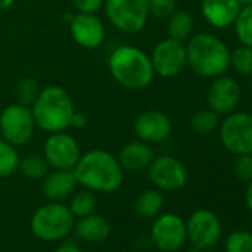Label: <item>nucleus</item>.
<instances>
[{
  "mask_svg": "<svg viewBox=\"0 0 252 252\" xmlns=\"http://www.w3.org/2000/svg\"><path fill=\"white\" fill-rule=\"evenodd\" d=\"M220 140L236 156L252 153V114L245 111L228 114L220 126Z\"/></svg>",
  "mask_w": 252,
  "mask_h": 252,
  "instance_id": "7",
  "label": "nucleus"
},
{
  "mask_svg": "<svg viewBox=\"0 0 252 252\" xmlns=\"http://www.w3.org/2000/svg\"><path fill=\"white\" fill-rule=\"evenodd\" d=\"M73 172L77 184L94 193H113L123 183V169L117 158L104 150L82 155Z\"/></svg>",
  "mask_w": 252,
  "mask_h": 252,
  "instance_id": "1",
  "label": "nucleus"
},
{
  "mask_svg": "<svg viewBox=\"0 0 252 252\" xmlns=\"http://www.w3.org/2000/svg\"><path fill=\"white\" fill-rule=\"evenodd\" d=\"M108 68L114 80L128 89H144L155 77L150 57L131 45L119 46L111 52Z\"/></svg>",
  "mask_w": 252,
  "mask_h": 252,
  "instance_id": "3",
  "label": "nucleus"
},
{
  "mask_svg": "<svg viewBox=\"0 0 252 252\" xmlns=\"http://www.w3.org/2000/svg\"><path fill=\"white\" fill-rule=\"evenodd\" d=\"M134 129L138 138L144 143H162L171 135L172 123L162 111L149 110L137 117Z\"/></svg>",
  "mask_w": 252,
  "mask_h": 252,
  "instance_id": "15",
  "label": "nucleus"
},
{
  "mask_svg": "<svg viewBox=\"0 0 252 252\" xmlns=\"http://www.w3.org/2000/svg\"><path fill=\"white\" fill-rule=\"evenodd\" d=\"M150 60L155 74L162 77H174L180 74L187 64L186 45L180 40L168 37L155 46Z\"/></svg>",
  "mask_w": 252,
  "mask_h": 252,
  "instance_id": "12",
  "label": "nucleus"
},
{
  "mask_svg": "<svg viewBox=\"0 0 252 252\" xmlns=\"http://www.w3.org/2000/svg\"><path fill=\"white\" fill-rule=\"evenodd\" d=\"M77 186V180L73 171L65 169H54L48 172L43 178L42 191L46 199L51 202H63L70 197Z\"/></svg>",
  "mask_w": 252,
  "mask_h": 252,
  "instance_id": "18",
  "label": "nucleus"
},
{
  "mask_svg": "<svg viewBox=\"0 0 252 252\" xmlns=\"http://www.w3.org/2000/svg\"><path fill=\"white\" fill-rule=\"evenodd\" d=\"M110 23L123 33H138L149 20V0H104Z\"/></svg>",
  "mask_w": 252,
  "mask_h": 252,
  "instance_id": "6",
  "label": "nucleus"
},
{
  "mask_svg": "<svg viewBox=\"0 0 252 252\" xmlns=\"http://www.w3.org/2000/svg\"><path fill=\"white\" fill-rule=\"evenodd\" d=\"M150 237L153 245L162 252H175L186 245L187 230L186 221L172 212L160 214L155 218Z\"/></svg>",
  "mask_w": 252,
  "mask_h": 252,
  "instance_id": "9",
  "label": "nucleus"
},
{
  "mask_svg": "<svg viewBox=\"0 0 252 252\" xmlns=\"http://www.w3.org/2000/svg\"><path fill=\"white\" fill-rule=\"evenodd\" d=\"M32 113L36 125L43 131L63 132L71 126L74 107L67 91L60 86H49L39 92Z\"/></svg>",
  "mask_w": 252,
  "mask_h": 252,
  "instance_id": "4",
  "label": "nucleus"
},
{
  "mask_svg": "<svg viewBox=\"0 0 252 252\" xmlns=\"http://www.w3.org/2000/svg\"><path fill=\"white\" fill-rule=\"evenodd\" d=\"M86 122H88V119H86V116H85L83 113L74 111V114H73V117H71V126H73V128L80 129V128H83V126L86 125Z\"/></svg>",
  "mask_w": 252,
  "mask_h": 252,
  "instance_id": "35",
  "label": "nucleus"
},
{
  "mask_svg": "<svg viewBox=\"0 0 252 252\" xmlns=\"http://www.w3.org/2000/svg\"><path fill=\"white\" fill-rule=\"evenodd\" d=\"M73 231L83 242L99 243V242H104L105 239H108V236L111 233V225L107 218L94 212L91 215L76 218Z\"/></svg>",
  "mask_w": 252,
  "mask_h": 252,
  "instance_id": "20",
  "label": "nucleus"
},
{
  "mask_svg": "<svg viewBox=\"0 0 252 252\" xmlns=\"http://www.w3.org/2000/svg\"><path fill=\"white\" fill-rule=\"evenodd\" d=\"M43 156L51 168L73 171L82 155L77 141L63 131L52 132V135L46 140L43 147Z\"/></svg>",
  "mask_w": 252,
  "mask_h": 252,
  "instance_id": "13",
  "label": "nucleus"
},
{
  "mask_svg": "<svg viewBox=\"0 0 252 252\" xmlns=\"http://www.w3.org/2000/svg\"><path fill=\"white\" fill-rule=\"evenodd\" d=\"M76 218L63 202L40 206L30 220L32 233L43 242H60L73 233Z\"/></svg>",
  "mask_w": 252,
  "mask_h": 252,
  "instance_id": "5",
  "label": "nucleus"
},
{
  "mask_svg": "<svg viewBox=\"0 0 252 252\" xmlns=\"http://www.w3.org/2000/svg\"><path fill=\"white\" fill-rule=\"evenodd\" d=\"M194 29V21L193 17L187 11H175L169 17L168 23V34L171 39L184 42L190 39L191 33Z\"/></svg>",
  "mask_w": 252,
  "mask_h": 252,
  "instance_id": "22",
  "label": "nucleus"
},
{
  "mask_svg": "<svg viewBox=\"0 0 252 252\" xmlns=\"http://www.w3.org/2000/svg\"><path fill=\"white\" fill-rule=\"evenodd\" d=\"M34 126L36 122L33 113L27 108V105L12 104L0 114V132L3 135V140L14 147L26 144L32 138Z\"/></svg>",
  "mask_w": 252,
  "mask_h": 252,
  "instance_id": "8",
  "label": "nucleus"
},
{
  "mask_svg": "<svg viewBox=\"0 0 252 252\" xmlns=\"http://www.w3.org/2000/svg\"><path fill=\"white\" fill-rule=\"evenodd\" d=\"M14 2H15V0H0V11L9 8Z\"/></svg>",
  "mask_w": 252,
  "mask_h": 252,
  "instance_id": "37",
  "label": "nucleus"
},
{
  "mask_svg": "<svg viewBox=\"0 0 252 252\" xmlns=\"http://www.w3.org/2000/svg\"><path fill=\"white\" fill-rule=\"evenodd\" d=\"M149 178L160 191H178L187 183V169L174 156L162 155L149 165Z\"/></svg>",
  "mask_w": 252,
  "mask_h": 252,
  "instance_id": "10",
  "label": "nucleus"
},
{
  "mask_svg": "<svg viewBox=\"0 0 252 252\" xmlns=\"http://www.w3.org/2000/svg\"><path fill=\"white\" fill-rule=\"evenodd\" d=\"M187 239L197 249H208L214 246L221 237V222L220 218L209 209H197L194 211L187 222Z\"/></svg>",
  "mask_w": 252,
  "mask_h": 252,
  "instance_id": "11",
  "label": "nucleus"
},
{
  "mask_svg": "<svg viewBox=\"0 0 252 252\" xmlns=\"http://www.w3.org/2000/svg\"><path fill=\"white\" fill-rule=\"evenodd\" d=\"M18 169L30 180H42L49 172V163L45 156L30 153L24 159H20Z\"/></svg>",
  "mask_w": 252,
  "mask_h": 252,
  "instance_id": "23",
  "label": "nucleus"
},
{
  "mask_svg": "<svg viewBox=\"0 0 252 252\" xmlns=\"http://www.w3.org/2000/svg\"><path fill=\"white\" fill-rule=\"evenodd\" d=\"M233 27L239 42L245 46L252 48V5L240 8Z\"/></svg>",
  "mask_w": 252,
  "mask_h": 252,
  "instance_id": "25",
  "label": "nucleus"
},
{
  "mask_svg": "<svg viewBox=\"0 0 252 252\" xmlns=\"http://www.w3.org/2000/svg\"><path fill=\"white\" fill-rule=\"evenodd\" d=\"M70 33L74 42L86 49L98 48L104 42L105 30L94 14H77L70 21Z\"/></svg>",
  "mask_w": 252,
  "mask_h": 252,
  "instance_id": "16",
  "label": "nucleus"
},
{
  "mask_svg": "<svg viewBox=\"0 0 252 252\" xmlns=\"http://www.w3.org/2000/svg\"><path fill=\"white\" fill-rule=\"evenodd\" d=\"M187 64L200 77L222 76L230 67V49L211 33H199L189 39L186 46Z\"/></svg>",
  "mask_w": 252,
  "mask_h": 252,
  "instance_id": "2",
  "label": "nucleus"
},
{
  "mask_svg": "<svg viewBox=\"0 0 252 252\" xmlns=\"http://www.w3.org/2000/svg\"><path fill=\"white\" fill-rule=\"evenodd\" d=\"M251 89H252V76H251Z\"/></svg>",
  "mask_w": 252,
  "mask_h": 252,
  "instance_id": "39",
  "label": "nucleus"
},
{
  "mask_svg": "<svg viewBox=\"0 0 252 252\" xmlns=\"http://www.w3.org/2000/svg\"><path fill=\"white\" fill-rule=\"evenodd\" d=\"M230 65L242 76H252V48L242 45L230 52Z\"/></svg>",
  "mask_w": 252,
  "mask_h": 252,
  "instance_id": "28",
  "label": "nucleus"
},
{
  "mask_svg": "<svg viewBox=\"0 0 252 252\" xmlns=\"http://www.w3.org/2000/svg\"><path fill=\"white\" fill-rule=\"evenodd\" d=\"M245 200H246V205H248L249 211L252 212V181L248 184V189H246V193H245Z\"/></svg>",
  "mask_w": 252,
  "mask_h": 252,
  "instance_id": "36",
  "label": "nucleus"
},
{
  "mask_svg": "<svg viewBox=\"0 0 252 252\" xmlns=\"http://www.w3.org/2000/svg\"><path fill=\"white\" fill-rule=\"evenodd\" d=\"M177 11V0H149V15L163 20Z\"/></svg>",
  "mask_w": 252,
  "mask_h": 252,
  "instance_id": "32",
  "label": "nucleus"
},
{
  "mask_svg": "<svg viewBox=\"0 0 252 252\" xmlns=\"http://www.w3.org/2000/svg\"><path fill=\"white\" fill-rule=\"evenodd\" d=\"M20 165V156L12 144L0 140V178L12 175Z\"/></svg>",
  "mask_w": 252,
  "mask_h": 252,
  "instance_id": "27",
  "label": "nucleus"
},
{
  "mask_svg": "<svg viewBox=\"0 0 252 252\" xmlns=\"http://www.w3.org/2000/svg\"><path fill=\"white\" fill-rule=\"evenodd\" d=\"M165 200L163 194L158 189H149L141 191L135 200V212L143 220H155L162 214Z\"/></svg>",
  "mask_w": 252,
  "mask_h": 252,
  "instance_id": "21",
  "label": "nucleus"
},
{
  "mask_svg": "<svg viewBox=\"0 0 252 252\" xmlns=\"http://www.w3.org/2000/svg\"><path fill=\"white\" fill-rule=\"evenodd\" d=\"M96 196L94 191L85 189L82 191H77L76 194H73L71 200H70V211L74 215V218H80V217H86L95 212L96 209Z\"/></svg>",
  "mask_w": 252,
  "mask_h": 252,
  "instance_id": "24",
  "label": "nucleus"
},
{
  "mask_svg": "<svg viewBox=\"0 0 252 252\" xmlns=\"http://www.w3.org/2000/svg\"><path fill=\"white\" fill-rule=\"evenodd\" d=\"M54 252H83V249L73 242H63L61 245H58Z\"/></svg>",
  "mask_w": 252,
  "mask_h": 252,
  "instance_id": "34",
  "label": "nucleus"
},
{
  "mask_svg": "<svg viewBox=\"0 0 252 252\" xmlns=\"http://www.w3.org/2000/svg\"><path fill=\"white\" fill-rule=\"evenodd\" d=\"M37 95H39V88H37V82L34 79L26 77L18 83V86H17L18 104L29 105V104L34 102Z\"/></svg>",
  "mask_w": 252,
  "mask_h": 252,
  "instance_id": "30",
  "label": "nucleus"
},
{
  "mask_svg": "<svg viewBox=\"0 0 252 252\" xmlns=\"http://www.w3.org/2000/svg\"><path fill=\"white\" fill-rule=\"evenodd\" d=\"M234 175L242 183H251L252 181V153L237 155L233 163Z\"/></svg>",
  "mask_w": 252,
  "mask_h": 252,
  "instance_id": "31",
  "label": "nucleus"
},
{
  "mask_svg": "<svg viewBox=\"0 0 252 252\" xmlns=\"http://www.w3.org/2000/svg\"><path fill=\"white\" fill-rule=\"evenodd\" d=\"M225 252H252V233L246 230L233 231L225 240Z\"/></svg>",
  "mask_w": 252,
  "mask_h": 252,
  "instance_id": "29",
  "label": "nucleus"
},
{
  "mask_svg": "<svg viewBox=\"0 0 252 252\" xmlns=\"http://www.w3.org/2000/svg\"><path fill=\"white\" fill-rule=\"evenodd\" d=\"M240 8L237 0H202L200 5L203 18L215 29L233 26Z\"/></svg>",
  "mask_w": 252,
  "mask_h": 252,
  "instance_id": "17",
  "label": "nucleus"
},
{
  "mask_svg": "<svg viewBox=\"0 0 252 252\" xmlns=\"http://www.w3.org/2000/svg\"><path fill=\"white\" fill-rule=\"evenodd\" d=\"M214 79L206 92L208 105L217 114H228L240 101V86L233 77L224 74Z\"/></svg>",
  "mask_w": 252,
  "mask_h": 252,
  "instance_id": "14",
  "label": "nucleus"
},
{
  "mask_svg": "<svg viewBox=\"0 0 252 252\" xmlns=\"http://www.w3.org/2000/svg\"><path fill=\"white\" fill-rule=\"evenodd\" d=\"M155 150L149 143L144 141H132L125 144L119 152V163L122 169L126 171H143L149 168L152 160L155 159Z\"/></svg>",
  "mask_w": 252,
  "mask_h": 252,
  "instance_id": "19",
  "label": "nucleus"
},
{
  "mask_svg": "<svg viewBox=\"0 0 252 252\" xmlns=\"http://www.w3.org/2000/svg\"><path fill=\"white\" fill-rule=\"evenodd\" d=\"M220 125L218 114L215 111L209 110H199L190 117V126L196 134L206 135L212 131H215Z\"/></svg>",
  "mask_w": 252,
  "mask_h": 252,
  "instance_id": "26",
  "label": "nucleus"
},
{
  "mask_svg": "<svg viewBox=\"0 0 252 252\" xmlns=\"http://www.w3.org/2000/svg\"><path fill=\"white\" fill-rule=\"evenodd\" d=\"M240 3V6H248V5H252V0H237Z\"/></svg>",
  "mask_w": 252,
  "mask_h": 252,
  "instance_id": "38",
  "label": "nucleus"
},
{
  "mask_svg": "<svg viewBox=\"0 0 252 252\" xmlns=\"http://www.w3.org/2000/svg\"><path fill=\"white\" fill-rule=\"evenodd\" d=\"M209 252H212V251H209Z\"/></svg>",
  "mask_w": 252,
  "mask_h": 252,
  "instance_id": "40",
  "label": "nucleus"
},
{
  "mask_svg": "<svg viewBox=\"0 0 252 252\" xmlns=\"http://www.w3.org/2000/svg\"><path fill=\"white\" fill-rule=\"evenodd\" d=\"M73 3L80 14H95L102 8L104 0H73Z\"/></svg>",
  "mask_w": 252,
  "mask_h": 252,
  "instance_id": "33",
  "label": "nucleus"
}]
</instances>
